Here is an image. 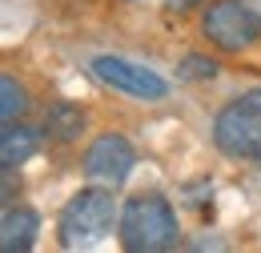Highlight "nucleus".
<instances>
[{
  "instance_id": "f257e3e1",
  "label": "nucleus",
  "mask_w": 261,
  "mask_h": 253,
  "mask_svg": "<svg viewBox=\"0 0 261 253\" xmlns=\"http://www.w3.org/2000/svg\"><path fill=\"white\" fill-rule=\"evenodd\" d=\"M117 237L129 253H165V249H177L181 225H177L173 205L161 193H137L121 205Z\"/></svg>"
},
{
  "instance_id": "f03ea898",
  "label": "nucleus",
  "mask_w": 261,
  "mask_h": 253,
  "mask_svg": "<svg viewBox=\"0 0 261 253\" xmlns=\"http://www.w3.org/2000/svg\"><path fill=\"white\" fill-rule=\"evenodd\" d=\"M121 217L113 189L109 185H89V189L72 193L61 209V221H57V241L65 249H81V245H93L100 237L113 233V221Z\"/></svg>"
},
{
  "instance_id": "7ed1b4c3",
  "label": "nucleus",
  "mask_w": 261,
  "mask_h": 253,
  "mask_svg": "<svg viewBox=\"0 0 261 253\" xmlns=\"http://www.w3.org/2000/svg\"><path fill=\"white\" fill-rule=\"evenodd\" d=\"M213 145L233 161L261 157V89L233 96L213 121Z\"/></svg>"
},
{
  "instance_id": "20e7f679",
  "label": "nucleus",
  "mask_w": 261,
  "mask_h": 253,
  "mask_svg": "<svg viewBox=\"0 0 261 253\" xmlns=\"http://www.w3.org/2000/svg\"><path fill=\"white\" fill-rule=\"evenodd\" d=\"M201 32L221 53H245L261 40V24L245 8V0H213L201 16Z\"/></svg>"
},
{
  "instance_id": "39448f33",
  "label": "nucleus",
  "mask_w": 261,
  "mask_h": 253,
  "mask_svg": "<svg viewBox=\"0 0 261 253\" xmlns=\"http://www.w3.org/2000/svg\"><path fill=\"white\" fill-rule=\"evenodd\" d=\"M133 165H137V153H133L129 141H125L121 133H100V137H93V145H89L85 157H81V173H85L89 181H97V185L121 189V185L129 181Z\"/></svg>"
},
{
  "instance_id": "423d86ee",
  "label": "nucleus",
  "mask_w": 261,
  "mask_h": 253,
  "mask_svg": "<svg viewBox=\"0 0 261 253\" xmlns=\"http://www.w3.org/2000/svg\"><path fill=\"white\" fill-rule=\"evenodd\" d=\"M93 77L100 85L133 96V100H165L169 96V81L161 72H153L145 64H133L125 57H97L93 61Z\"/></svg>"
},
{
  "instance_id": "0eeeda50",
  "label": "nucleus",
  "mask_w": 261,
  "mask_h": 253,
  "mask_svg": "<svg viewBox=\"0 0 261 253\" xmlns=\"http://www.w3.org/2000/svg\"><path fill=\"white\" fill-rule=\"evenodd\" d=\"M40 233V213L29 205L0 209V253H29Z\"/></svg>"
},
{
  "instance_id": "6e6552de",
  "label": "nucleus",
  "mask_w": 261,
  "mask_h": 253,
  "mask_svg": "<svg viewBox=\"0 0 261 253\" xmlns=\"http://www.w3.org/2000/svg\"><path fill=\"white\" fill-rule=\"evenodd\" d=\"M40 141H44V129L36 125H24V121L4 125L0 129V165H12V169L29 165L40 153Z\"/></svg>"
},
{
  "instance_id": "1a4fd4ad",
  "label": "nucleus",
  "mask_w": 261,
  "mask_h": 253,
  "mask_svg": "<svg viewBox=\"0 0 261 253\" xmlns=\"http://www.w3.org/2000/svg\"><path fill=\"white\" fill-rule=\"evenodd\" d=\"M44 133L53 137V141H76L81 133H85V113L76 109V105H68V100H57V105H48V113H44Z\"/></svg>"
},
{
  "instance_id": "9d476101",
  "label": "nucleus",
  "mask_w": 261,
  "mask_h": 253,
  "mask_svg": "<svg viewBox=\"0 0 261 253\" xmlns=\"http://www.w3.org/2000/svg\"><path fill=\"white\" fill-rule=\"evenodd\" d=\"M29 105H33L29 89H24L16 77L0 72V129H4V125H16V121H24Z\"/></svg>"
},
{
  "instance_id": "9b49d317",
  "label": "nucleus",
  "mask_w": 261,
  "mask_h": 253,
  "mask_svg": "<svg viewBox=\"0 0 261 253\" xmlns=\"http://www.w3.org/2000/svg\"><path fill=\"white\" fill-rule=\"evenodd\" d=\"M177 72H181L185 81H213L221 68H217V61H209V57H185Z\"/></svg>"
},
{
  "instance_id": "f8f14e48",
  "label": "nucleus",
  "mask_w": 261,
  "mask_h": 253,
  "mask_svg": "<svg viewBox=\"0 0 261 253\" xmlns=\"http://www.w3.org/2000/svg\"><path fill=\"white\" fill-rule=\"evenodd\" d=\"M16 197H20V173L12 165H0V209L16 205Z\"/></svg>"
},
{
  "instance_id": "ddd939ff",
  "label": "nucleus",
  "mask_w": 261,
  "mask_h": 253,
  "mask_svg": "<svg viewBox=\"0 0 261 253\" xmlns=\"http://www.w3.org/2000/svg\"><path fill=\"white\" fill-rule=\"evenodd\" d=\"M197 4H201V0H165V8H173V12H189Z\"/></svg>"
},
{
  "instance_id": "4468645a",
  "label": "nucleus",
  "mask_w": 261,
  "mask_h": 253,
  "mask_svg": "<svg viewBox=\"0 0 261 253\" xmlns=\"http://www.w3.org/2000/svg\"><path fill=\"white\" fill-rule=\"evenodd\" d=\"M245 8H249V12L257 16V24H261V0H245Z\"/></svg>"
}]
</instances>
